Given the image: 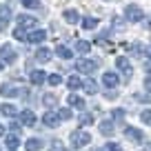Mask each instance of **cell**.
Masks as SVG:
<instances>
[{
  "label": "cell",
  "mask_w": 151,
  "mask_h": 151,
  "mask_svg": "<svg viewBox=\"0 0 151 151\" xmlns=\"http://www.w3.org/2000/svg\"><path fill=\"white\" fill-rule=\"evenodd\" d=\"M124 18H127L129 22H140L142 20V9L138 5H127L124 7Z\"/></svg>",
  "instance_id": "obj_1"
},
{
  "label": "cell",
  "mask_w": 151,
  "mask_h": 151,
  "mask_svg": "<svg viewBox=\"0 0 151 151\" xmlns=\"http://www.w3.org/2000/svg\"><path fill=\"white\" fill-rule=\"evenodd\" d=\"M0 60L7 62V65H14V62L18 60V56H16L11 45H2V47H0Z\"/></svg>",
  "instance_id": "obj_2"
},
{
  "label": "cell",
  "mask_w": 151,
  "mask_h": 151,
  "mask_svg": "<svg viewBox=\"0 0 151 151\" xmlns=\"http://www.w3.org/2000/svg\"><path fill=\"white\" fill-rule=\"evenodd\" d=\"M98 62L96 60H87V58H80V60L76 62V71H80V73H93Z\"/></svg>",
  "instance_id": "obj_3"
},
{
  "label": "cell",
  "mask_w": 151,
  "mask_h": 151,
  "mask_svg": "<svg viewBox=\"0 0 151 151\" xmlns=\"http://www.w3.org/2000/svg\"><path fill=\"white\" fill-rule=\"evenodd\" d=\"M124 138H127V140H131V142H136V145L145 142V133H142L140 129H136V127H129V129H124Z\"/></svg>",
  "instance_id": "obj_4"
},
{
  "label": "cell",
  "mask_w": 151,
  "mask_h": 151,
  "mask_svg": "<svg viewBox=\"0 0 151 151\" xmlns=\"http://www.w3.org/2000/svg\"><path fill=\"white\" fill-rule=\"evenodd\" d=\"M71 142H73L76 147H85V145L91 142V136L87 131H73L71 133Z\"/></svg>",
  "instance_id": "obj_5"
},
{
  "label": "cell",
  "mask_w": 151,
  "mask_h": 151,
  "mask_svg": "<svg viewBox=\"0 0 151 151\" xmlns=\"http://www.w3.org/2000/svg\"><path fill=\"white\" fill-rule=\"evenodd\" d=\"M58 122H60V116H58V111L49 109V111L42 113V124H45V127H56Z\"/></svg>",
  "instance_id": "obj_6"
},
{
  "label": "cell",
  "mask_w": 151,
  "mask_h": 151,
  "mask_svg": "<svg viewBox=\"0 0 151 151\" xmlns=\"http://www.w3.org/2000/svg\"><path fill=\"white\" fill-rule=\"evenodd\" d=\"M116 67H118L122 73H127V76L133 73V67H131V62H129L127 56H118V58H116Z\"/></svg>",
  "instance_id": "obj_7"
},
{
  "label": "cell",
  "mask_w": 151,
  "mask_h": 151,
  "mask_svg": "<svg viewBox=\"0 0 151 151\" xmlns=\"http://www.w3.org/2000/svg\"><path fill=\"white\" fill-rule=\"evenodd\" d=\"M102 82H104V87H109V89H116V87L120 85V78L113 71H107V73L102 76Z\"/></svg>",
  "instance_id": "obj_8"
},
{
  "label": "cell",
  "mask_w": 151,
  "mask_h": 151,
  "mask_svg": "<svg viewBox=\"0 0 151 151\" xmlns=\"http://www.w3.org/2000/svg\"><path fill=\"white\" fill-rule=\"evenodd\" d=\"M20 122H22L24 127H33V124H36V116H33L31 109H22V111H20Z\"/></svg>",
  "instance_id": "obj_9"
},
{
  "label": "cell",
  "mask_w": 151,
  "mask_h": 151,
  "mask_svg": "<svg viewBox=\"0 0 151 151\" xmlns=\"http://www.w3.org/2000/svg\"><path fill=\"white\" fill-rule=\"evenodd\" d=\"M47 78L49 76L45 73V71H40V69H33L31 73H29V80H31L33 85H42V82H47Z\"/></svg>",
  "instance_id": "obj_10"
},
{
  "label": "cell",
  "mask_w": 151,
  "mask_h": 151,
  "mask_svg": "<svg viewBox=\"0 0 151 151\" xmlns=\"http://www.w3.org/2000/svg\"><path fill=\"white\" fill-rule=\"evenodd\" d=\"M0 93L5 96V98H16V96H20V89H16L14 85H7L5 82V85L0 87Z\"/></svg>",
  "instance_id": "obj_11"
},
{
  "label": "cell",
  "mask_w": 151,
  "mask_h": 151,
  "mask_svg": "<svg viewBox=\"0 0 151 151\" xmlns=\"http://www.w3.org/2000/svg\"><path fill=\"white\" fill-rule=\"evenodd\" d=\"M24 149L27 151H40L42 149V140H40V138H29V140L24 142Z\"/></svg>",
  "instance_id": "obj_12"
},
{
  "label": "cell",
  "mask_w": 151,
  "mask_h": 151,
  "mask_svg": "<svg viewBox=\"0 0 151 151\" xmlns=\"http://www.w3.org/2000/svg\"><path fill=\"white\" fill-rule=\"evenodd\" d=\"M36 60L42 62V65H45V62H49V60H51V51H49L47 47H40V49L36 51Z\"/></svg>",
  "instance_id": "obj_13"
},
{
  "label": "cell",
  "mask_w": 151,
  "mask_h": 151,
  "mask_svg": "<svg viewBox=\"0 0 151 151\" xmlns=\"http://www.w3.org/2000/svg\"><path fill=\"white\" fill-rule=\"evenodd\" d=\"M82 89H85V93L96 96V91H98V85H96V80H93V78H87V80L82 82Z\"/></svg>",
  "instance_id": "obj_14"
},
{
  "label": "cell",
  "mask_w": 151,
  "mask_h": 151,
  "mask_svg": "<svg viewBox=\"0 0 151 151\" xmlns=\"http://www.w3.org/2000/svg\"><path fill=\"white\" fill-rule=\"evenodd\" d=\"M62 18H65L67 22L76 24L78 20H80V16H78V11H76V9H65V11H62Z\"/></svg>",
  "instance_id": "obj_15"
},
{
  "label": "cell",
  "mask_w": 151,
  "mask_h": 151,
  "mask_svg": "<svg viewBox=\"0 0 151 151\" xmlns=\"http://www.w3.org/2000/svg\"><path fill=\"white\" fill-rule=\"evenodd\" d=\"M67 100H69L71 107H76V109H85V100H82L78 93H69V98H67Z\"/></svg>",
  "instance_id": "obj_16"
},
{
  "label": "cell",
  "mask_w": 151,
  "mask_h": 151,
  "mask_svg": "<svg viewBox=\"0 0 151 151\" xmlns=\"http://www.w3.org/2000/svg\"><path fill=\"white\" fill-rule=\"evenodd\" d=\"M45 38H47V31H45V29H38V31L29 33V42H42Z\"/></svg>",
  "instance_id": "obj_17"
},
{
  "label": "cell",
  "mask_w": 151,
  "mask_h": 151,
  "mask_svg": "<svg viewBox=\"0 0 151 151\" xmlns=\"http://www.w3.org/2000/svg\"><path fill=\"white\" fill-rule=\"evenodd\" d=\"M98 127H100V133H102V136H111L113 133V122L111 120H102Z\"/></svg>",
  "instance_id": "obj_18"
},
{
  "label": "cell",
  "mask_w": 151,
  "mask_h": 151,
  "mask_svg": "<svg viewBox=\"0 0 151 151\" xmlns=\"http://www.w3.org/2000/svg\"><path fill=\"white\" fill-rule=\"evenodd\" d=\"M76 49H78V53H89L91 51V42H87V40H76Z\"/></svg>",
  "instance_id": "obj_19"
},
{
  "label": "cell",
  "mask_w": 151,
  "mask_h": 151,
  "mask_svg": "<svg viewBox=\"0 0 151 151\" xmlns=\"http://www.w3.org/2000/svg\"><path fill=\"white\" fill-rule=\"evenodd\" d=\"M5 145H7V149H18L20 138L16 136V133H9V136H7V140H5Z\"/></svg>",
  "instance_id": "obj_20"
},
{
  "label": "cell",
  "mask_w": 151,
  "mask_h": 151,
  "mask_svg": "<svg viewBox=\"0 0 151 151\" xmlns=\"http://www.w3.org/2000/svg\"><path fill=\"white\" fill-rule=\"evenodd\" d=\"M14 38H16V40H20V42H24V40H29V33L24 31V27L20 24V27L14 29Z\"/></svg>",
  "instance_id": "obj_21"
},
{
  "label": "cell",
  "mask_w": 151,
  "mask_h": 151,
  "mask_svg": "<svg viewBox=\"0 0 151 151\" xmlns=\"http://www.w3.org/2000/svg\"><path fill=\"white\" fill-rule=\"evenodd\" d=\"M16 20H18V22L22 24L24 29H27V27H33V24H36V18H33V16H24V14H22V16H18Z\"/></svg>",
  "instance_id": "obj_22"
},
{
  "label": "cell",
  "mask_w": 151,
  "mask_h": 151,
  "mask_svg": "<svg viewBox=\"0 0 151 151\" xmlns=\"http://www.w3.org/2000/svg\"><path fill=\"white\" fill-rule=\"evenodd\" d=\"M56 53L62 58V60H69V58L73 56V53H71V49H67L65 45H58V47H56Z\"/></svg>",
  "instance_id": "obj_23"
},
{
  "label": "cell",
  "mask_w": 151,
  "mask_h": 151,
  "mask_svg": "<svg viewBox=\"0 0 151 151\" xmlns=\"http://www.w3.org/2000/svg\"><path fill=\"white\" fill-rule=\"evenodd\" d=\"M0 20H2L5 24L11 20V9H9L7 5H0Z\"/></svg>",
  "instance_id": "obj_24"
},
{
  "label": "cell",
  "mask_w": 151,
  "mask_h": 151,
  "mask_svg": "<svg viewBox=\"0 0 151 151\" xmlns=\"http://www.w3.org/2000/svg\"><path fill=\"white\" fill-rule=\"evenodd\" d=\"M78 124H80V127H89V124H93V116H91V113H82L80 118H78Z\"/></svg>",
  "instance_id": "obj_25"
},
{
  "label": "cell",
  "mask_w": 151,
  "mask_h": 151,
  "mask_svg": "<svg viewBox=\"0 0 151 151\" xmlns=\"http://www.w3.org/2000/svg\"><path fill=\"white\" fill-rule=\"evenodd\" d=\"M0 113H2V116H16V113H18V109L14 107V104H2V107H0Z\"/></svg>",
  "instance_id": "obj_26"
},
{
  "label": "cell",
  "mask_w": 151,
  "mask_h": 151,
  "mask_svg": "<svg viewBox=\"0 0 151 151\" xmlns=\"http://www.w3.org/2000/svg\"><path fill=\"white\" fill-rule=\"evenodd\" d=\"M82 27H85V29H96V27H98V20L91 18V16H87V18H82Z\"/></svg>",
  "instance_id": "obj_27"
},
{
  "label": "cell",
  "mask_w": 151,
  "mask_h": 151,
  "mask_svg": "<svg viewBox=\"0 0 151 151\" xmlns=\"http://www.w3.org/2000/svg\"><path fill=\"white\" fill-rule=\"evenodd\" d=\"M67 85H69V89H71V91H76L78 87H82V82H80V78H78V76H71L69 80H67Z\"/></svg>",
  "instance_id": "obj_28"
},
{
  "label": "cell",
  "mask_w": 151,
  "mask_h": 151,
  "mask_svg": "<svg viewBox=\"0 0 151 151\" xmlns=\"http://www.w3.org/2000/svg\"><path fill=\"white\" fill-rule=\"evenodd\" d=\"M47 82H49L51 87H58V85L62 82V76H60V73H51V76L47 78Z\"/></svg>",
  "instance_id": "obj_29"
},
{
  "label": "cell",
  "mask_w": 151,
  "mask_h": 151,
  "mask_svg": "<svg viewBox=\"0 0 151 151\" xmlns=\"http://www.w3.org/2000/svg\"><path fill=\"white\" fill-rule=\"evenodd\" d=\"M20 5L27 7V9H38V7H40V0H20Z\"/></svg>",
  "instance_id": "obj_30"
},
{
  "label": "cell",
  "mask_w": 151,
  "mask_h": 151,
  "mask_svg": "<svg viewBox=\"0 0 151 151\" xmlns=\"http://www.w3.org/2000/svg\"><path fill=\"white\" fill-rule=\"evenodd\" d=\"M140 120H142V122H147V124L151 127V109H145V111L140 113Z\"/></svg>",
  "instance_id": "obj_31"
},
{
  "label": "cell",
  "mask_w": 151,
  "mask_h": 151,
  "mask_svg": "<svg viewBox=\"0 0 151 151\" xmlns=\"http://www.w3.org/2000/svg\"><path fill=\"white\" fill-rule=\"evenodd\" d=\"M58 116H60V120H71V111L69 109H58Z\"/></svg>",
  "instance_id": "obj_32"
},
{
  "label": "cell",
  "mask_w": 151,
  "mask_h": 151,
  "mask_svg": "<svg viewBox=\"0 0 151 151\" xmlns=\"http://www.w3.org/2000/svg\"><path fill=\"white\" fill-rule=\"evenodd\" d=\"M42 102L49 104V107H53V104H56V96H53V93H47V96L42 98Z\"/></svg>",
  "instance_id": "obj_33"
},
{
  "label": "cell",
  "mask_w": 151,
  "mask_h": 151,
  "mask_svg": "<svg viewBox=\"0 0 151 151\" xmlns=\"http://www.w3.org/2000/svg\"><path fill=\"white\" fill-rule=\"evenodd\" d=\"M100 151H120V147L116 145V142H109V145H104Z\"/></svg>",
  "instance_id": "obj_34"
},
{
  "label": "cell",
  "mask_w": 151,
  "mask_h": 151,
  "mask_svg": "<svg viewBox=\"0 0 151 151\" xmlns=\"http://www.w3.org/2000/svg\"><path fill=\"white\" fill-rule=\"evenodd\" d=\"M129 51H131V53H142V51H147V49L145 47H142V45H131V47H129Z\"/></svg>",
  "instance_id": "obj_35"
},
{
  "label": "cell",
  "mask_w": 151,
  "mask_h": 151,
  "mask_svg": "<svg viewBox=\"0 0 151 151\" xmlns=\"http://www.w3.org/2000/svg\"><path fill=\"white\" fill-rule=\"evenodd\" d=\"M111 116H113V120H122L124 118V109H116Z\"/></svg>",
  "instance_id": "obj_36"
},
{
  "label": "cell",
  "mask_w": 151,
  "mask_h": 151,
  "mask_svg": "<svg viewBox=\"0 0 151 151\" xmlns=\"http://www.w3.org/2000/svg\"><path fill=\"white\" fill-rule=\"evenodd\" d=\"M136 100H140V102H151V96H142V93H138V96H136Z\"/></svg>",
  "instance_id": "obj_37"
},
{
  "label": "cell",
  "mask_w": 151,
  "mask_h": 151,
  "mask_svg": "<svg viewBox=\"0 0 151 151\" xmlns=\"http://www.w3.org/2000/svg\"><path fill=\"white\" fill-rule=\"evenodd\" d=\"M51 151H67L65 147L60 145V142H53V147H51Z\"/></svg>",
  "instance_id": "obj_38"
},
{
  "label": "cell",
  "mask_w": 151,
  "mask_h": 151,
  "mask_svg": "<svg viewBox=\"0 0 151 151\" xmlns=\"http://www.w3.org/2000/svg\"><path fill=\"white\" fill-rule=\"evenodd\" d=\"M9 127H11V131H14V133H18V131H20V124H18V122H11Z\"/></svg>",
  "instance_id": "obj_39"
},
{
  "label": "cell",
  "mask_w": 151,
  "mask_h": 151,
  "mask_svg": "<svg viewBox=\"0 0 151 151\" xmlns=\"http://www.w3.org/2000/svg\"><path fill=\"white\" fill-rule=\"evenodd\" d=\"M145 87H147V91H151V76H147V80H145Z\"/></svg>",
  "instance_id": "obj_40"
},
{
  "label": "cell",
  "mask_w": 151,
  "mask_h": 151,
  "mask_svg": "<svg viewBox=\"0 0 151 151\" xmlns=\"http://www.w3.org/2000/svg\"><path fill=\"white\" fill-rule=\"evenodd\" d=\"M145 69H147V73H149V76H151V58H149V60H147V62H145Z\"/></svg>",
  "instance_id": "obj_41"
},
{
  "label": "cell",
  "mask_w": 151,
  "mask_h": 151,
  "mask_svg": "<svg viewBox=\"0 0 151 151\" xmlns=\"http://www.w3.org/2000/svg\"><path fill=\"white\" fill-rule=\"evenodd\" d=\"M5 136V127H2V124H0V138Z\"/></svg>",
  "instance_id": "obj_42"
},
{
  "label": "cell",
  "mask_w": 151,
  "mask_h": 151,
  "mask_svg": "<svg viewBox=\"0 0 151 151\" xmlns=\"http://www.w3.org/2000/svg\"><path fill=\"white\" fill-rule=\"evenodd\" d=\"M147 56L151 58V45H149V47H147Z\"/></svg>",
  "instance_id": "obj_43"
},
{
  "label": "cell",
  "mask_w": 151,
  "mask_h": 151,
  "mask_svg": "<svg viewBox=\"0 0 151 151\" xmlns=\"http://www.w3.org/2000/svg\"><path fill=\"white\" fill-rule=\"evenodd\" d=\"M147 27H149V29H151V16H149V20H147Z\"/></svg>",
  "instance_id": "obj_44"
},
{
  "label": "cell",
  "mask_w": 151,
  "mask_h": 151,
  "mask_svg": "<svg viewBox=\"0 0 151 151\" xmlns=\"http://www.w3.org/2000/svg\"><path fill=\"white\" fill-rule=\"evenodd\" d=\"M0 69H2V60H0Z\"/></svg>",
  "instance_id": "obj_45"
},
{
  "label": "cell",
  "mask_w": 151,
  "mask_h": 151,
  "mask_svg": "<svg viewBox=\"0 0 151 151\" xmlns=\"http://www.w3.org/2000/svg\"><path fill=\"white\" fill-rule=\"evenodd\" d=\"M9 151H16V149H9Z\"/></svg>",
  "instance_id": "obj_46"
}]
</instances>
